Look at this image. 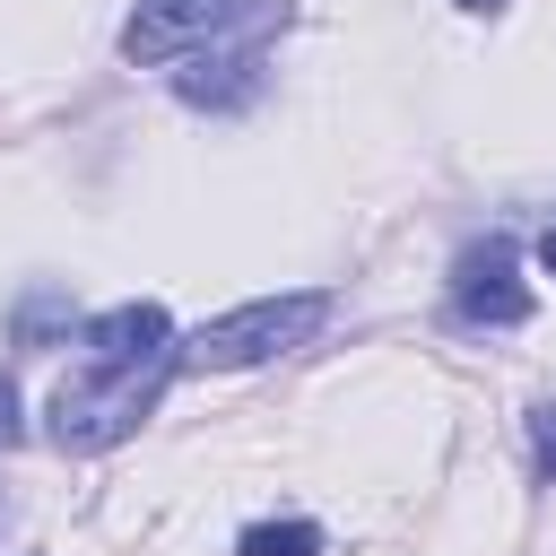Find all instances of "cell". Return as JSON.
Wrapping results in <instances>:
<instances>
[{"instance_id": "30bf717a", "label": "cell", "mask_w": 556, "mask_h": 556, "mask_svg": "<svg viewBox=\"0 0 556 556\" xmlns=\"http://www.w3.org/2000/svg\"><path fill=\"white\" fill-rule=\"evenodd\" d=\"M539 269H547V278H556V226H547V235H539Z\"/></svg>"}, {"instance_id": "8992f818", "label": "cell", "mask_w": 556, "mask_h": 556, "mask_svg": "<svg viewBox=\"0 0 556 556\" xmlns=\"http://www.w3.org/2000/svg\"><path fill=\"white\" fill-rule=\"evenodd\" d=\"M165 348H174L165 304H113V313H96V321L78 330V365H148V356H165Z\"/></svg>"}, {"instance_id": "277c9868", "label": "cell", "mask_w": 556, "mask_h": 556, "mask_svg": "<svg viewBox=\"0 0 556 556\" xmlns=\"http://www.w3.org/2000/svg\"><path fill=\"white\" fill-rule=\"evenodd\" d=\"M452 321H460V330H521V321H530V287H521L513 235L460 243V261H452Z\"/></svg>"}, {"instance_id": "6da1fadb", "label": "cell", "mask_w": 556, "mask_h": 556, "mask_svg": "<svg viewBox=\"0 0 556 556\" xmlns=\"http://www.w3.org/2000/svg\"><path fill=\"white\" fill-rule=\"evenodd\" d=\"M182 356H148V365H70L61 391H52V443L61 452H113L122 434H139V417L156 408L165 374Z\"/></svg>"}, {"instance_id": "5b68a950", "label": "cell", "mask_w": 556, "mask_h": 556, "mask_svg": "<svg viewBox=\"0 0 556 556\" xmlns=\"http://www.w3.org/2000/svg\"><path fill=\"white\" fill-rule=\"evenodd\" d=\"M235 17H243V0H139L130 26H122V61H139V70L191 61V52H208Z\"/></svg>"}, {"instance_id": "3957f363", "label": "cell", "mask_w": 556, "mask_h": 556, "mask_svg": "<svg viewBox=\"0 0 556 556\" xmlns=\"http://www.w3.org/2000/svg\"><path fill=\"white\" fill-rule=\"evenodd\" d=\"M278 26H287V0H243V17H235L208 52H191V61L174 70L182 104H200V113H235V104H252V96H261V52H269Z\"/></svg>"}, {"instance_id": "7a4b0ae2", "label": "cell", "mask_w": 556, "mask_h": 556, "mask_svg": "<svg viewBox=\"0 0 556 556\" xmlns=\"http://www.w3.org/2000/svg\"><path fill=\"white\" fill-rule=\"evenodd\" d=\"M321 321H330V295H321V287H295V295H252V304H235V313L200 321L174 356H182V365H208V374H235V365H269V356L304 348Z\"/></svg>"}, {"instance_id": "52a82bcc", "label": "cell", "mask_w": 556, "mask_h": 556, "mask_svg": "<svg viewBox=\"0 0 556 556\" xmlns=\"http://www.w3.org/2000/svg\"><path fill=\"white\" fill-rule=\"evenodd\" d=\"M235 556H321V530L313 521H252L235 539Z\"/></svg>"}, {"instance_id": "ba28073f", "label": "cell", "mask_w": 556, "mask_h": 556, "mask_svg": "<svg viewBox=\"0 0 556 556\" xmlns=\"http://www.w3.org/2000/svg\"><path fill=\"white\" fill-rule=\"evenodd\" d=\"M530 452H539V469L556 478V400H547V408H530Z\"/></svg>"}, {"instance_id": "9c48e42d", "label": "cell", "mask_w": 556, "mask_h": 556, "mask_svg": "<svg viewBox=\"0 0 556 556\" xmlns=\"http://www.w3.org/2000/svg\"><path fill=\"white\" fill-rule=\"evenodd\" d=\"M9 443H17V391L0 382V452H9Z\"/></svg>"}, {"instance_id": "8fae6325", "label": "cell", "mask_w": 556, "mask_h": 556, "mask_svg": "<svg viewBox=\"0 0 556 556\" xmlns=\"http://www.w3.org/2000/svg\"><path fill=\"white\" fill-rule=\"evenodd\" d=\"M460 9H469V17H495V9H504V0H460Z\"/></svg>"}]
</instances>
